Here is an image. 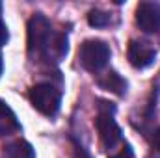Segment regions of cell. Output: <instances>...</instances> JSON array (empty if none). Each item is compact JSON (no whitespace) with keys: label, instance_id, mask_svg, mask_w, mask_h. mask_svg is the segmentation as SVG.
Wrapping results in <instances>:
<instances>
[{"label":"cell","instance_id":"obj_1","mask_svg":"<svg viewBox=\"0 0 160 158\" xmlns=\"http://www.w3.org/2000/svg\"><path fill=\"white\" fill-rule=\"evenodd\" d=\"M28 52L38 60L60 62L67 54V36L54 32L48 19L36 13L28 22Z\"/></svg>","mask_w":160,"mask_h":158},{"label":"cell","instance_id":"obj_2","mask_svg":"<svg viewBox=\"0 0 160 158\" xmlns=\"http://www.w3.org/2000/svg\"><path fill=\"white\" fill-rule=\"evenodd\" d=\"M30 102L43 116H56L62 102V93L52 84H36L30 89Z\"/></svg>","mask_w":160,"mask_h":158},{"label":"cell","instance_id":"obj_3","mask_svg":"<svg viewBox=\"0 0 160 158\" xmlns=\"http://www.w3.org/2000/svg\"><path fill=\"white\" fill-rule=\"evenodd\" d=\"M78 60L88 71L97 73L102 67H106V63L110 60V48H108V45L104 41H99V39L84 41L80 45Z\"/></svg>","mask_w":160,"mask_h":158},{"label":"cell","instance_id":"obj_4","mask_svg":"<svg viewBox=\"0 0 160 158\" xmlns=\"http://www.w3.org/2000/svg\"><path fill=\"white\" fill-rule=\"evenodd\" d=\"M97 130H99V138L104 149H112L119 143L121 140V128L114 119V108L108 106V102H101L99 104V116H97Z\"/></svg>","mask_w":160,"mask_h":158},{"label":"cell","instance_id":"obj_5","mask_svg":"<svg viewBox=\"0 0 160 158\" xmlns=\"http://www.w3.org/2000/svg\"><path fill=\"white\" fill-rule=\"evenodd\" d=\"M136 22L147 34L158 32L160 30V6L157 2H142V4H138V7H136Z\"/></svg>","mask_w":160,"mask_h":158},{"label":"cell","instance_id":"obj_6","mask_svg":"<svg viewBox=\"0 0 160 158\" xmlns=\"http://www.w3.org/2000/svg\"><path fill=\"white\" fill-rule=\"evenodd\" d=\"M157 58V50L147 41H130L128 45V62L136 69L149 67Z\"/></svg>","mask_w":160,"mask_h":158},{"label":"cell","instance_id":"obj_7","mask_svg":"<svg viewBox=\"0 0 160 158\" xmlns=\"http://www.w3.org/2000/svg\"><path fill=\"white\" fill-rule=\"evenodd\" d=\"M21 126H19V121L15 117L13 110L0 101V136H9L13 132H17Z\"/></svg>","mask_w":160,"mask_h":158},{"label":"cell","instance_id":"obj_8","mask_svg":"<svg viewBox=\"0 0 160 158\" xmlns=\"http://www.w3.org/2000/svg\"><path fill=\"white\" fill-rule=\"evenodd\" d=\"M99 86L102 89H106V91H112V93L119 95V97L127 93V82L121 78L118 73H114V71H110L104 77H101L99 78Z\"/></svg>","mask_w":160,"mask_h":158},{"label":"cell","instance_id":"obj_9","mask_svg":"<svg viewBox=\"0 0 160 158\" xmlns=\"http://www.w3.org/2000/svg\"><path fill=\"white\" fill-rule=\"evenodd\" d=\"M4 158H36V153L26 141H13L4 149Z\"/></svg>","mask_w":160,"mask_h":158},{"label":"cell","instance_id":"obj_10","mask_svg":"<svg viewBox=\"0 0 160 158\" xmlns=\"http://www.w3.org/2000/svg\"><path fill=\"white\" fill-rule=\"evenodd\" d=\"M88 22L95 28H102V26H108L112 22V17L106 13V11H101V9H91L89 15H88Z\"/></svg>","mask_w":160,"mask_h":158},{"label":"cell","instance_id":"obj_11","mask_svg":"<svg viewBox=\"0 0 160 158\" xmlns=\"http://www.w3.org/2000/svg\"><path fill=\"white\" fill-rule=\"evenodd\" d=\"M9 39V32H8V28H6V24L0 21V47H4L6 43Z\"/></svg>","mask_w":160,"mask_h":158},{"label":"cell","instance_id":"obj_12","mask_svg":"<svg viewBox=\"0 0 160 158\" xmlns=\"http://www.w3.org/2000/svg\"><path fill=\"white\" fill-rule=\"evenodd\" d=\"M112 158H134V153H132V149H130L128 145H125L119 153H118V155H114Z\"/></svg>","mask_w":160,"mask_h":158},{"label":"cell","instance_id":"obj_13","mask_svg":"<svg viewBox=\"0 0 160 158\" xmlns=\"http://www.w3.org/2000/svg\"><path fill=\"white\" fill-rule=\"evenodd\" d=\"M153 143H155V147L160 151V128H157L155 134H153Z\"/></svg>","mask_w":160,"mask_h":158},{"label":"cell","instance_id":"obj_14","mask_svg":"<svg viewBox=\"0 0 160 158\" xmlns=\"http://www.w3.org/2000/svg\"><path fill=\"white\" fill-rule=\"evenodd\" d=\"M77 155H78V158H89V155H88L82 147H77Z\"/></svg>","mask_w":160,"mask_h":158},{"label":"cell","instance_id":"obj_15","mask_svg":"<svg viewBox=\"0 0 160 158\" xmlns=\"http://www.w3.org/2000/svg\"><path fill=\"white\" fill-rule=\"evenodd\" d=\"M2 67H4V63H2V58H0V75H2Z\"/></svg>","mask_w":160,"mask_h":158}]
</instances>
